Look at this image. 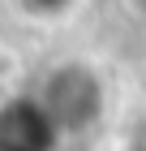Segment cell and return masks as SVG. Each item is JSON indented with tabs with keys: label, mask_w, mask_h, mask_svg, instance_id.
Instances as JSON below:
<instances>
[{
	"label": "cell",
	"mask_w": 146,
	"mask_h": 151,
	"mask_svg": "<svg viewBox=\"0 0 146 151\" xmlns=\"http://www.w3.org/2000/svg\"><path fill=\"white\" fill-rule=\"evenodd\" d=\"M30 17H60V13L73 9V0H17Z\"/></svg>",
	"instance_id": "2"
},
{
	"label": "cell",
	"mask_w": 146,
	"mask_h": 151,
	"mask_svg": "<svg viewBox=\"0 0 146 151\" xmlns=\"http://www.w3.org/2000/svg\"><path fill=\"white\" fill-rule=\"evenodd\" d=\"M39 104L47 108V116L56 121L60 134H73V129H86V125L99 121V112H103V86L95 82L90 69L65 65V69H56L43 82Z\"/></svg>",
	"instance_id": "1"
}]
</instances>
